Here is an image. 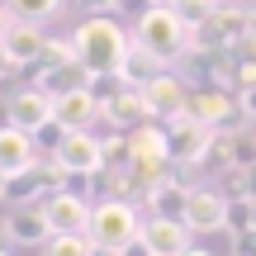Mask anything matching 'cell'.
<instances>
[{
  "label": "cell",
  "mask_w": 256,
  "mask_h": 256,
  "mask_svg": "<svg viewBox=\"0 0 256 256\" xmlns=\"http://www.w3.org/2000/svg\"><path fill=\"white\" fill-rule=\"evenodd\" d=\"M34 162H38L34 133H24V128L5 124V128H0V171H5V176H19V171H28Z\"/></svg>",
  "instance_id": "obj_14"
},
{
  "label": "cell",
  "mask_w": 256,
  "mask_h": 256,
  "mask_svg": "<svg viewBox=\"0 0 256 256\" xmlns=\"http://www.w3.org/2000/svg\"><path fill=\"white\" fill-rule=\"evenodd\" d=\"M247 24H252V28H256V5H252V10H247Z\"/></svg>",
  "instance_id": "obj_34"
},
{
  "label": "cell",
  "mask_w": 256,
  "mask_h": 256,
  "mask_svg": "<svg viewBox=\"0 0 256 256\" xmlns=\"http://www.w3.org/2000/svg\"><path fill=\"white\" fill-rule=\"evenodd\" d=\"M238 110L247 114V119H256V81H247V86H238Z\"/></svg>",
  "instance_id": "obj_26"
},
{
  "label": "cell",
  "mask_w": 256,
  "mask_h": 256,
  "mask_svg": "<svg viewBox=\"0 0 256 256\" xmlns=\"http://www.w3.org/2000/svg\"><path fill=\"white\" fill-rule=\"evenodd\" d=\"M185 256H214V252H204V247H190V252H185Z\"/></svg>",
  "instance_id": "obj_32"
},
{
  "label": "cell",
  "mask_w": 256,
  "mask_h": 256,
  "mask_svg": "<svg viewBox=\"0 0 256 256\" xmlns=\"http://www.w3.org/2000/svg\"><path fill=\"white\" fill-rule=\"evenodd\" d=\"M5 200H10V176L0 171V204H5Z\"/></svg>",
  "instance_id": "obj_31"
},
{
  "label": "cell",
  "mask_w": 256,
  "mask_h": 256,
  "mask_svg": "<svg viewBox=\"0 0 256 256\" xmlns=\"http://www.w3.org/2000/svg\"><path fill=\"white\" fill-rule=\"evenodd\" d=\"M232 256H256V228L232 232Z\"/></svg>",
  "instance_id": "obj_25"
},
{
  "label": "cell",
  "mask_w": 256,
  "mask_h": 256,
  "mask_svg": "<svg viewBox=\"0 0 256 256\" xmlns=\"http://www.w3.org/2000/svg\"><path fill=\"white\" fill-rule=\"evenodd\" d=\"M10 24H14V10H10V0H0V38H5Z\"/></svg>",
  "instance_id": "obj_29"
},
{
  "label": "cell",
  "mask_w": 256,
  "mask_h": 256,
  "mask_svg": "<svg viewBox=\"0 0 256 256\" xmlns=\"http://www.w3.org/2000/svg\"><path fill=\"white\" fill-rule=\"evenodd\" d=\"M147 5H171V10H176V5H180V0H147Z\"/></svg>",
  "instance_id": "obj_33"
},
{
  "label": "cell",
  "mask_w": 256,
  "mask_h": 256,
  "mask_svg": "<svg viewBox=\"0 0 256 256\" xmlns=\"http://www.w3.org/2000/svg\"><path fill=\"white\" fill-rule=\"evenodd\" d=\"M242 190H247V200H256V166H242Z\"/></svg>",
  "instance_id": "obj_28"
},
{
  "label": "cell",
  "mask_w": 256,
  "mask_h": 256,
  "mask_svg": "<svg viewBox=\"0 0 256 256\" xmlns=\"http://www.w3.org/2000/svg\"><path fill=\"white\" fill-rule=\"evenodd\" d=\"M0 43H5V52H10V62H14V66H34L38 52H43V34H38L34 19H14V24L5 28Z\"/></svg>",
  "instance_id": "obj_16"
},
{
  "label": "cell",
  "mask_w": 256,
  "mask_h": 256,
  "mask_svg": "<svg viewBox=\"0 0 256 256\" xmlns=\"http://www.w3.org/2000/svg\"><path fill=\"white\" fill-rule=\"evenodd\" d=\"M133 38L152 57H162L166 66L190 52V28H185V19L176 14L171 5H147L142 14H133Z\"/></svg>",
  "instance_id": "obj_2"
},
{
  "label": "cell",
  "mask_w": 256,
  "mask_h": 256,
  "mask_svg": "<svg viewBox=\"0 0 256 256\" xmlns=\"http://www.w3.org/2000/svg\"><path fill=\"white\" fill-rule=\"evenodd\" d=\"M190 114H194V119H204V124H214V128H223V124H228V114H232L228 86H194Z\"/></svg>",
  "instance_id": "obj_18"
},
{
  "label": "cell",
  "mask_w": 256,
  "mask_h": 256,
  "mask_svg": "<svg viewBox=\"0 0 256 256\" xmlns=\"http://www.w3.org/2000/svg\"><path fill=\"white\" fill-rule=\"evenodd\" d=\"M66 0H10V10H14V19H34V24H43V19H52L57 10H62Z\"/></svg>",
  "instance_id": "obj_24"
},
{
  "label": "cell",
  "mask_w": 256,
  "mask_h": 256,
  "mask_svg": "<svg viewBox=\"0 0 256 256\" xmlns=\"http://www.w3.org/2000/svg\"><path fill=\"white\" fill-rule=\"evenodd\" d=\"M5 124L24 128V133H38L43 124H52V95H48L38 81L24 86V90H14L10 104H5Z\"/></svg>",
  "instance_id": "obj_11"
},
{
  "label": "cell",
  "mask_w": 256,
  "mask_h": 256,
  "mask_svg": "<svg viewBox=\"0 0 256 256\" xmlns=\"http://www.w3.org/2000/svg\"><path fill=\"white\" fill-rule=\"evenodd\" d=\"M90 194H81V190H72V185H57V190H48L43 200H38V209H43V223H48V232H86L90 228Z\"/></svg>",
  "instance_id": "obj_5"
},
{
  "label": "cell",
  "mask_w": 256,
  "mask_h": 256,
  "mask_svg": "<svg viewBox=\"0 0 256 256\" xmlns=\"http://www.w3.org/2000/svg\"><path fill=\"white\" fill-rule=\"evenodd\" d=\"M52 162L66 176H104V138L86 133V128H66L57 152H52Z\"/></svg>",
  "instance_id": "obj_7"
},
{
  "label": "cell",
  "mask_w": 256,
  "mask_h": 256,
  "mask_svg": "<svg viewBox=\"0 0 256 256\" xmlns=\"http://www.w3.org/2000/svg\"><path fill=\"white\" fill-rule=\"evenodd\" d=\"M100 247H95L90 232H57V238L43 242V256H95Z\"/></svg>",
  "instance_id": "obj_21"
},
{
  "label": "cell",
  "mask_w": 256,
  "mask_h": 256,
  "mask_svg": "<svg viewBox=\"0 0 256 256\" xmlns=\"http://www.w3.org/2000/svg\"><path fill=\"white\" fill-rule=\"evenodd\" d=\"M52 119L62 128H90L100 119V100H95L90 86H76V90H62L52 95Z\"/></svg>",
  "instance_id": "obj_12"
},
{
  "label": "cell",
  "mask_w": 256,
  "mask_h": 256,
  "mask_svg": "<svg viewBox=\"0 0 256 256\" xmlns=\"http://www.w3.org/2000/svg\"><path fill=\"white\" fill-rule=\"evenodd\" d=\"M57 62H72V38H43V52H38V62L28 66L34 81L48 72V66H57Z\"/></svg>",
  "instance_id": "obj_22"
},
{
  "label": "cell",
  "mask_w": 256,
  "mask_h": 256,
  "mask_svg": "<svg viewBox=\"0 0 256 256\" xmlns=\"http://www.w3.org/2000/svg\"><path fill=\"white\" fill-rule=\"evenodd\" d=\"M185 200H190V185L180 180V171H166L147 185V204L152 214H171V218H185Z\"/></svg>",
  "instance_id": "obj_15"
},
{
  "label": "cell",
  "mask_w": 256,
  "mask_h": 256,
  "mask_svg": "<svg viewBox=\"0 0 256 256\" xmlns=\"http://www.w3.org/2000/svg\"><path fill=\"white\" fill-rule=\"evenodd\" d=\"M5 238H10V242H24V247H34V242H48V238H52V232H48V223H43L38 200H34V204H19V209H10Z\"/></svg>",
  "instance_id": "obj_17"
},
{
  "label": "cell",
  "mask_w": 256,
  "mask_h": 256,
  "mask_svg": "<svg viewBox=\"0 0 256 256\" xmlns=\"http://www.w3.org/2000/svg\"><path fill=\"white\" fill-rule=\"evenodd\" d=\"M38 86H43L48 95H62V90H76V86H90V72H86L81 62H57V66H48L43 76H38Z\"/></svg>",
  "instance_id": "obj_20"
},
{
  "label": "cell",
  "mask_w": 256,
  "mask_h": 256,
  "mask_svg": "<svg viewBox=\"0 0 256 256\" xmlns=\"http://www.w3.org/2000/svg\"><path fill=\"white\" fill-rule=\"evenodd\" d=\"M128 152H133V171H142L147 180H156V176H166V171L176 166L171 138H166V124H156V119L128 128Z\"/></svg>",
  "instance_id": "obj_4"
},
{
  "label": "cell",
  "mask_w": 256,
  "mask_h": 256,
  "mask_svg": "<svg viewBox=\"0 0 256 256\" xmlns=\"http://www.w3.org/2000/svg\"><path fill=\"white\" fill-rule=\"evenodd\" d=\"M138 242L147 247V256H185L194 247V232L185 218H171V214H152L138 232Z\"/></svg>",
  "instance_id": "obj_9"
},
{
  "label": "cell",
  "mask_w": 256,
  "mask_h": 256,
  "mask_svg": "<svg viewBox=\"0 0 256 256\" xmlns=\"http://www.w3.org/2000/svg\"><path fill=\"white\" fill-rule=\"evenodd\" d=\"M166 138H171L176 166H200L204 156H209V147H214V138H218V128L204 124V119H194V114H180V119L166 124Z\"/></svg>",
  "instance_id": "obj_8"
},
{
  "label": "cell",
  "mask_w": 256,
  "mask_h": 256,
  "mask_svg": "<svg viewBox=\"0 0 256 256\" xmlns=\"http://www.w3.org/2000/svg\"><path fill=\"white\" fill-rule=\"evenodd\" d=\"M100 119H110V128H138V124H147V119H152V114H147V95L138 90V86H119V90L100 104Z\"/></svg>",
  "instance_id": "obj_13"
},
{
  "label": "cell",
  "mask_w": 256,
  "mask_h": 256,
  "mask_svg": "<svg viewBox=\"0 0 256 256\" xmlns=\"http://www.w3.org/2000/svg\"><path fill=\"white\" fill-rule=\"evenodd\" d=\"M10 72H14V62H10V52H5V43H0V81H5Z\"/></svg>",
  "instance_id": "obj_30"
},
{
  "label": "cell",
  "mask_w": 256,
  "mask_h": 256,
  "mask_svg": "<svg viewBox=\"0 0 256 256\" xmlns=\"http://www.w3.org/2000/svg\"><path fill=\"white\" fill-rule=\"evenodd\" d=\"M162 66H166L162 57H152V52H147V48H142V43H138V38H133V43H128V52H124L119 81H124V86H138V90H142V86L152 81V76L162 72Z\"/></svg>",
  "instance_id": "obj_19"
},
{
  "label": "cell",
  "mask_w": 256,
  "mask_h": 256,
  "mask_svg": "<svg viewBox=\"0 0 256 256\" xmlns=\"http://www.w3.org/2000/svg\"><path fill=\"white\" fill-rule=\"evenodd\" d=\"M128 43H133V34L114 14H90V19H81L72 28V57L90 76H119Z\"/></svg>",
  "instance_id": "obj_1"
},
{
  "label": "cell",
  "mask_w": 256,
  "mask_h": 256,
  "mask_svg": "<svg viewBox=\"0 0 256 256\" xmlns=\"http://www.w3.org/2000/svg\"><path fill=\"white\" fill-rule=\"evenodd\" d=\"M95 256H124V252H95Z\"/></svg>",
  "instance_id": "obj_35"
},
{
  "label": "cell",
  "mask_w": 256,
  "mask_h": 256,
  "mask_svg": "<svg viewBox=\"0 0 256 256\" xmlns=\"http://www.w3.org/2000/svg\"><path fill=\"white\" fill-rule=\"evenodd\" d=\"M185 223H190L194 238H204V232H228V194L209 190V185H194L190 200H185Z\"/></svg>",
  "instance_id": "obj_10"
},
{
  "label": "cell",
  "mask_w": 256,
  "mask_h": 256,
  "mask_svg": "<svg viewBox=\"0 0 256 256\" xmlns=\"http://www.w3.org/2000/svg\"><path fill=\"white\" fill-rule=\"evenodd\" d=\"M0 256H10V252H0Z\"/></svg>",
  "instance_id": "obj_36"
},
{
  "label": "cell",
  "mask_w": 256,
  "mask_h": 256,
  "mask_svg": "<svg viewBox=\"0 0 256 256\" xmlns=\"http://www.w3.org/2000/svg\"><path fill=\"white\" fill-rule=\"evenodd\" d=\"M218 5H223V0H180V5H176V14H180L185 28L194 34V28H204V24L214 19V10H218Z\"/></svg>",
  "instance_id": "obj_23"
},
{
  "label": "cell",
  "mask_w": 256,
  "mask_h": 256,
  "mask_svg": "<svg viewBox=\"0 0 256 256\" xmlns=\"http://www.w3.org/2000/svg\"><path fill=\"white\" fill-rule=\"evenodd\" d=\"M95 238V247L100 252H128L138 242V232H142V218H138L133 200H119V194H104V200L90 204V228H86Z\"/></svg>",
  "instance_id": "obj_3"
},
{
  "label": "cell",
  "mask_w": 256,
  "mask_h": 256,
  "mask_svg": "<svg viewBox=\"0 0 256 256\" xmlns=\"http://www.w3.org/2000/svg\"><path fill=\"white\" fill-rule=\"evenodd\" d=\"M142 95H147V114H152L156 124H171V119H180V114H190V95H194V86L185 81L180 72L162 66V72H156L152 81L142 86Z\"/></svg>",
  "instance_id": "obj_6"
},
{
  "label": "cell",
  "mask_w": 256,
  "mask_h": 256,
  "mask_svg": "<svg viewBox=\"0 0 256 256\" xmlns=\"http://www.w3.org/2000/svg\"><path fill=\"white\" fill-rule=\"evenodd\" d=\"M76 5H81L86 14H114V10H119V0H76Z\"/></svg>",
  "instance_id": "obj_27"
}]
</instances>
